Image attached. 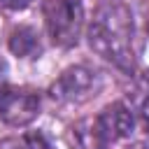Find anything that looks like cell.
I'll return each instance as SVG.
<instances>
[{
  "instance_id": "9c48e42d",
  "label": "cell",
  "mask_w": 149,
  "mask_h": 149,
  "mask_svg": "<svg viewBox=\"0 0 149 149\" xmlns=\"http://www.w3.org/2000/svg\"><path fill=\"white\" fill-rule=\"evenodd\" d=\"M33 0H0V5H5V7H9V9H23V7H28Z\"/></svg>"
},
{
  "instance_id": "30bf717a",
  "label": "cell",
  "mask_w": 149,
  "mask_h": 149,
  "mask_svg": "<svg viewBox=\"0 0 149 149\" xmlns=\"http://www.w3.org/2000/svg\"><path fill=\"white\" fill-rule=\"evenodd\" d=\"M7 88V68H5V63L0 61V93Z\"/></svg>"
},
{
  "instance_id": "7a4b0ae2",
  "label": "cell",
  "mask_w": 149,
  "mask_h": 149,
  "mask_svg": "<svg viewBox=\"0 0 149 149\" xmlns=\"http://www.w3.org/2000/svg\"><path fill=\"white\" fill-rule=\"evenodd\" d=\"M42 16L54 44L68 49L79 42L84 28L81 0H42Z\"/></svg>"
},
{
  "instance_id": "6da1fadb",
  "label": "cell",
  "mask_w": 149,
  "mask_h": 149,
  "mask_svg": "<svg viewBox=\"0 0 149 149\" xmlns=\"http://www.w3.org/2000/svg\"><path fill=\"white\" fill-rule=\"evenodd\" d=\"M88 44L98 56H102L119 70L130 72L135 68L130 9L121 2H107L98 7L88 26Z\"/></svg>"
},
{
  "instance_id": "8fae6325",
  "label": "cell",
  "mask_w": 149,
  "mask_h": 149,
  "mask_svg": "<svg viewBox=\"0 0 149 149\" xmlns=\"http://www.w3.org/2000/svg\"><path fill=\"white\" fill-rule=\"evenodd\" d=\"M142 121H144V126L149 128V95H147V100L142 102Z\"/></svg>"
},
{
  "instance_id": "5b68a950",
  "label": "cell",
  "mask_w": 149,
  "mask_h": 149,
  "mask_svg": "<svg viewBox=\"0 0 149 149\" xmlns=\"http://www.w3.org/2000/svg\"><path fill=\"white\" fill-rule=\"evenodd\" d=\"M105 140L109 144L119 142V140H126L130 137L133 128H135V119H133V112L123 105V102H112L107 105L98 116H95Z\"/></svg>"
},
{
  "instance_id": "7c38bea8",
  "label": "cell",
  "mask_w": 149,
  "mask_h": 149,
  "mask_svg": "<svg viewBox=\"0 0 149 149\" xmlns=\"http://www.w3.org/2000/svg\"><path fill=\"white\" fill-rule=\"evenodd\" d=\"M130 149H149V142H140V144H135V147H130Z\"/></svg>"
},
{
  "instance_id": "8992f818",
  "label": "cell",
  "mask_w": 149,
  "mask_h": 149,
  "mask_svg": "<svg viewBox=\"0 0 149 149\" xmlns=\"http://www.w3.org/2000/svg\"><path fill=\"white\" fill-rule=\"evenodd\" d=\"M70 144H72V149H107L109 147L95 116L81 119L70 128Z\"/></svg>"
},
{
  "instance_id": "ba28073f",
  "label": "cell",
  "mask_w": 149,
  "mask_h": 149,
  "mask_svg": "<svg viewBox=\"0 0 149 149\" xmlns=\"http://www.w3.org/2000/svg\"><path fill=\"white\" fill-rule=\"evenodd\" d=\"M0 149H49V142L42 133H23L0 140Z\"/></svg>"
},
{
  "instance_id": "277c9868",
  "label": "cell",
  "mask_w": 149,
  "mask_h": 149,
  "mask_svg": "<svg viewBox=\"0 0 149 149\" xmlns=\"http://www.w3.org/2000/svg\"><path fill=\"white\" fill-rule=\"evenodd\" d=\"M40 114V98L26 88H5L0 93V121L7 126H28Z\"/></svg>"
},
{
  "instance_id": "52a82bcc",
  "label": "cell",
  "mask_w": 149,
  "mask_h": 149,
  "mask_svg": "<svg viewBox=\"0 0 149 149\" xmlns=\"http://www.w3.org/2000/svg\"><path fill=\"white\" fill-rule=\"evenodd\" d=\"M9 49L14 56L19 58H30L35 54H40V40H37V33L30 28V26H19L12 30L9 35Z\"/></svg>"
},
{
  "instance_id": "3957f363",
  "label": "cell",
  "mask_w": 149,
  "mask_h": 149,
  "mask_svg": "<svg viewBox=\"0 0 149 149\" xmlns=\"http://www.w3.org/2000/svg\"><path fill=\"white\" fill-rule=\"evenodd\" d=\"M100 88V74L88 65H72L61 72V77L51 84L49 95L58 105H79L93 98Z\"/></svg>"
}]
</instances>
